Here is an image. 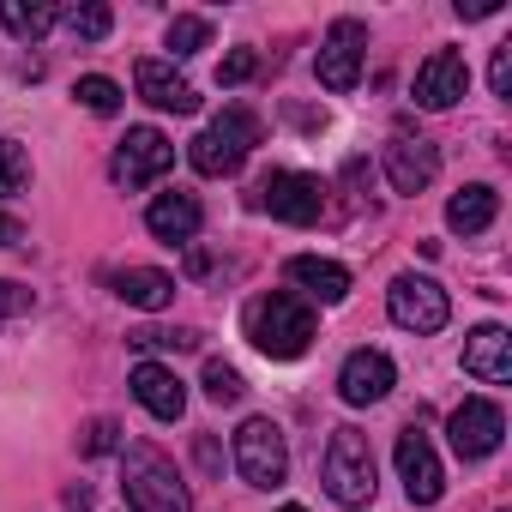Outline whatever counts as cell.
Instances as JSON below:
<instances>
[{"label": "cell", "mask_w": 512, "mask_h": 512, "mask_svg": "<svg viewBox=\"0 0 512 512\" xmlns=\"http://www.w3.org/2000/svg\"><path fill=\"white\" fill-rule=\"evenodd\" d=\"M278 512H308V506H278Z\"/></svg>", "instance_id": "cell-37"}, {"label": "cell", "mask_w": 512, "mask_h": 512, "mask_svg": "<svg viewBox=\"0 0 512 512\" xmlns=\"http://www.w3.org/2000/svg\"><path fill=\"white\" fill-rule=\"evenodd\" d=\"M133 398H139L157 422H181V410H187V386H181V374L163 368V362H139V368H133Z\"/></svg>", "instance_id": "cell-15"}, {"label": "cell", "mask_w": 512, "mask_h": 512, "mask_svg": "<svg viewBox=\"0 0 512 512\" xmlns=\"http://www.w3.org/2000/svg\"><path fill=\"white\" fill-rule=\"evenodd\" d=\"M19 235H25V229H19V217H0V247H13Z\"/></svg>", "instance_id": "cell-35"}, {"label": "cell", "mask_w": 512, "mask_h": 512, "mask_svg": "<svg viewBox=\"0 0 512 512\" xmlns=\"http://www.w3.org/2000/svg\"><path fill=\"white\" fill-rule=\"evenodd\" d=\"M241 392L247 386H241V374L229 362H205V398L211 404H241Z\"/></svg>", "instance_id": "cell-27"}, {"label": "cell", "mask_w": 512, "mask_h": 512, "mask_svg": "<svg viewBox=\"0 0 512 512\" xmlns=\"http://www.w3.org/2000/svg\"><path fill=\"white\" fill-rule=\"evenodd\" d=\"M253 73H260V55H253V49H235V55H223V67H217V85H247Z\"/></svg>", "instance_id": "cell-30"}, {"label": "cell", "mask_w": 512, "mask_h": 512, "mask_svg": "<svg viewBox=\"0 0 512 512\" xmlns=\"http://www.w3.org/2000/svg\"><path fill=\"white\" fill-rule=\"evenodd\" d=\"M67 19V31L73 37H85V43H103L109 37V25H115V13L103 7V0H91V7H73V13H61Z\"/></svg>", "instance_id": "cell-26"}, {"label": "cell", "mask_w": 512, "mask_h": 512, "mask_svg": "<svg viewBox=\"0 0 512 512\" xmlns=\"http://www.w3.org/2000/svg\"><path fill=\"white\" fill-rule=\"evenodd\" d=\"M500 13V0H458V19H488Z\"/></svg>", "instance_id": "cell-34"}, {"label": "cell", "mask_w": 512, "mask_h": 512, "mask_svg": "<svg viewBox=\"0 0 512 512\" xmlns=\"http://www.w3.org/2000/svg\"><path fill=\"white\" fill-rule=\"evenodd\" d=\"M386 314H392V326H404V332L428 338V332H440V326L452 320V302H446V290H440L434 278L404 272V278L386 290Z\"/></svg>", "instance_id": "cell-7"}, {"label": "cell", "mask_w": 512, "mask_h": 512, "mask_svg": "<svg viewBox=\"0 0 512 512\" xmlns=\"http://www.w3.org/2000/svg\"><path fill=\"white\" fill-rule=\"evenodd\" d=\"M235 470L247 476V488H284L290 446H284V428L272 416H247L235 428Z\"/></svg>", "instance_id": "cell-5"}, {"label": "cell", "mask_w": 512, "mask_h": 512, "mask_svg": "<svg viewBox=\"0 0 512 512\" xmlns=\"http://www.w3.org/2000/svg\"><path fill=\"white\" fill-rule=\"evenodd\" d=\"M25 181H31V157H25V145H19V139H0V199H13Z\"/></svg>", "instance_id": "cell-25"}, {"label": "cell", "mask_w": 512, "mask_h": 512, "mask_svg": "<svg viewBox=\"0 0 512 512\" xmlns=\"http://www.w3.org/2000/svg\"><path fill=\"white\" fill-rule=\"evenodd\" d=\"M193 458H199V470H223V452H217V440H211V434H199V440H193Z\"/></svg>", "instance_id": "cell-33"}, {"label": "cell", "mask_w": 512, "mask_h": 512, "mask_svg": "<svg viewBox=\"0 0 512 512\" xmlns=\"http://www.w3.org/2000/svg\"><path fill=\"white\" fill-rule=\"evenodd\" d=\"M290 284H302L314 302H326V308H338L344 296H350V272L338 266V260H320V253H296L290 260Z\"/></svg>", "instance_id": "cell-19"}, {"label": "cell", "mask_w": 512, "mask_h": 512, "mask_svg": "<svg viewBox=\"0 0 512 512\" xmlns=\"http://www.w3.org/2000/svg\"><path fill=\"white\" fill-rule=\"evenodd\" d=\"M169 163H175V145L157 127H127V139H121V151H115L109 169H115L121 187H151Z\"/></svg>", "instance_id": "cell-10"}, {"label": "cell", "mask_w": 512, "mask_h": 512, "mask_svg": "<svg viewBox=\"0 0 512 512\" xmlns=\"http://www.w3.org/2000/svg\"><path fill=\"white\" fill-rule=\"evenodd\" d=\"M500 512H506V506H500Z\"/></svg>", "instance_id": "cell-38"}, {"label": "cell", "mask_w": 512, "mask_h": 512, "mask_svg": "<svg viewBox=\"0 0 512 512\" xmlns=\"http://www.w3.org/2000/svg\"><path fill=\"white\" fill-rule=\"evenodd\" d=\"M326 494L338 506H368L374 500V446L362 428H332L326 446Z\"/></svg>", "instance_id": "cell-4"}, {"label": "cell", "mask_w": 512, "mask_h": 512, "mask_svg": "<svg viewBox=\"0 0 512 512\" xmlns=\"http://www.w3.org/2000/svg\"><path fill=\"white\" fill-rule=\"evenodd\" d=\"M398 482H404V494L416 500V506H434L440 494H446V470H440V458H434V446H428V434H416V428H404L398 434Z\"/></svg>", "instance_id": "cell-11"}, {"label": "cell", "mask_w": 512, "mask_h": 512, "mask_svg": "<svg viewBox=\"0 0 512 512\" xmlns=\"http://www.w3.org/2000/svg\"><path fill=\"white\" fill-rule=\"evenodd\" d=\"M464 374H476L488 386L512 380V338H506V326H476L464 338Z\"/></svg>", "instance_id": "cell-17"}, {"label": "cell", "mask_w": 512, "mask_h": 512, "mask_svg": "<svg viewBox=\"0 0 512 512\" xmlns=\"http://www.w3.org/2000/svg\"><path fill=\"white\" fill-rule=\"evenodd\" d=\"M488 85H494V97H512V43L494 49V61H488Z\"/></svg>", "instance_id": "cell-31"}, {"label": "cell", "mask_w": 512, "mask_h": 512, "mask_svg": "<svg viewBox=\"0 0 512 512\" xmlns=\"http://www.w3.org/2000/svg\"><path fill=\"white\" fill-rule=\"evenodd\" d=\"M260 211H272L278 223L308 229V223H320V211H326V187H320V175H302V169H272V175L260 181Z\"/></svg>", "instance_id": "cell-6"}, {"label": "cell", "mask_w": 512, "mask_h": 512, "mask_svg": "<svg viewBox=\"0 0 512 512\" xmlns=\"http://www.w3.org/2000/svg\"><path fill=\"white\" fill-rule=\"evenodd\" d=\"M127 344H133V350H193V344H199V332H181V326H175V332L145 326V332H133Z\"/></svg>", "instance_id": "cell-28"}, {"label": "cell", "mask_w": 512, "mask_h": 512, "mask_svg": "<svg viewBox=\"0 0 512 512\" xmlns=\"http://www.w3.org/2000/svg\"><path fill=\"white\" fill-rule=\"evenodd\" d=\"M55 19H61V7H49V0H0V25H7L19 43H37Z\"/></svg>", "instance_id": "cell-22"}, {"label": "cell", "mask_w": 512, "mask_h": 512, "mask_svg": "<svg viewBox=\"0 0 512 512\" xmlns=\"http://www.w3.org/2000/svg\"><path fill=\"white\" fill-rule=\"evenodd\" d=\"M145 223H151V235H157V241H193V235H199V223H205V211H199V199H193V193H157V199H151V211H145Z\"/></svg>", "instance_id": "cell-18"}, {"label": "cell", "mask_w": 512, "mask_h": 512, "mask_svg": "<svg viewBox=\"0 0 512 512\" xmlns=\"http://www.w3.org/2000/svg\"><path fill=\"white\" fill-rule=\"evenodd\" d=\"M500 434H506V416H500V404H488V398H464V404L446 416V440H452V452H458L464 464L488 458V452L500 446Z\"/></svg>", "instance_id": "cell-9"}, {"label": "cell", "mask_w": 512, "mask_h": 512, "mask_svg": "<svg viewBox=\"0 0 512 512\" xmlns=\"http://www.w3.org/2000/svg\"><path fill=\"white\" fill-rule=\"evenodd\" d=\"M434 175H440V151L428 139H392L386 145V181H392V193H422Z\"/></svg>", "instance_id": "cell-14"}, {"label": "cell", "mask_w": 512, "mask_h": 512, "mask_svg": "<svg viewBox=\"0 0 512 512\" xmlns=\"http://www.w3.org/2000/svg\"><path fill=\"white\" fill-rule=\"evenodd\" d=\"M253 145H260V115L235 103V109H223V115L187 145V163H193L199 175H235Z\"/></svg>", "instance_id": "cell-3"}, {"label": "cell", "mask_w": 512, "mask_h": 512, "mask_svg": "<svg viewBox=\"0 0 512 512\" xmlns=\"http://www.w3.org/2000/svg\"><path fill=\"white\" fill-rule=\"evenodd\" d=\"M115 296L139 314H157V308L175 302V278L157 272V266H127V272H115Z\"/></svg>", "instance_id": "cell-20"}, {"label": "cell", "mask_w": 512, "mask_h": 512, "mask_svg": "<svg viewBox=\"0 0 512 512\" xmlns=\"http://www.w3.org/2000/svg\"><path fill=\"white\" fill-rule=\"evenodd\" d=\"M121 494L133 512H193V494L181 482V470L157 452V446H121Z\"/></svg>", "instance_id": "cell-2"}, {"label": "cell", "mask_w": 512, "mask_h": 512, "mask_svg": "<svg viewBox=\"0 0 512 512\" xmlns=\"http://www.w3.org/2000/svg\"><path fill=\"white\" fill-rule=\"evenodd\" d=\"M494 211H500V193H494L488 181H470V187H458V193H452L446 223H452L458 235H482V229L494 223Z\"/></svg>", "instance_id": "cell-21"}, {"label": "cell", "mask_w": 512, "mask_h": 512, "mask_svg": "<svg viewBox=\"0 0 512 512\" xmlns=\"http://www.w3.org/2000/svg\"><path fill=\"white\" fill-rule=\"evenodd\" d=\"M139 97L151 103V109H163V115H193L199 109V91L169 67V61H139Z\"/></svg>", "instance_id": "cell-16"}, {"label": "cell", "mask_w": 512, "mask_h": 512, "mask_svg": "<svg viewBox=\"0 0 512 512\" xmlns=\"http://www.w3.org/2000/svg\"><path fill=\"white\" fill-rule=\"evenodd\" d=\"M392 380H398V368H392L386 350H350L344 368H338V392H344V404H356V410L380 404V398L392 392Z\"/></svg>", "instance_id": "cell-12"}, {"label": "cell", "mask_w": 512, "mask_h": 512, "mask_svg": "<svg viewBox=\"0 0 512 512\" xmlns=\"http://www.w3.org/2000/svg\"><path fill=\"white\" fill-rule=\"evenodd\" d=\"M362 49H368V25H362V19H338V25L326 31L320 55H314L320 85H326V91H356V79H362Z\"/></svg>", "instance_id": "cell-8"}, {"label": "cell", "mask_w": 512, "mask_h": 512, "mask_svg": "<svg viewBox=\"0 0 512 512\" xmlns=\"http://www.w3.org/2000/svg\"><path fill=\"white\" fill-rule=\"evenodd\" d=\"M247 338H253V350L272 356V362H296V356H308V344L320 338V320H314V308H308L302 296L272 290V296H260V302H247Z\"/></svg>", "instance_id": "cell-1"}, {"label": "cell", "mask_w": 512, "mask_h": 512, "mask_svg": "<svg viewBox=\"0 0 512 512\" xmlns=\"http://www.w3.org/2000/svg\"><path fill=\"white\" fill-rule=\"evenodd\" d=\"M464 91H470V67H464L458 49H434V55L416 67V103H422V109H452Z\"/></svg>", "instance_id": "cell-13"}, {"label": "cell", "mask_w": 512, "mask_h": 512, "mask_svg": "<svg viewBox=\"0 0 512 512\" xmlns=\"http://www.w3.org/2000/svg\"><path fill=\"white\" fill-rule=\"evenodd\" d=\"M19 314H31V290H19V284L0 278V320H19Z\"/></svg>", "instance_id": "cell-32"}, {"label": "cell", "mask_w": 512, "mask_h": 512, "mask_svg": "<svg viewBox=\"0 0 512 512\" xmlns=\"http://www.w3.org/2000/svg\"><path fill=\"white\" fill-rule=\"evenodd\" d=\"M79 446H85V458H103V452H121V428H115L109 416H97V422L85 428V440H79Z\"/></svg>", "instance_id": "cell-29"}, {"label": "cell", "mask_w": 512, "mask_h": 512, "mask_svg": "<svg viewBox=\"0 0 512 512\" xmlns=\"http://www.w3.org/2000/svg\"><path fill=\"white\" fill-rule=\"evenodd\" d=\"M91 506V488H67V512H85Z\"/></svg>", "instance_id": "cell-36"}, {"label": "cell", "mask_w": 512, "mask_h": 512, "mask_svg": "<svg viewBox=\"0 0 512 512\" xmlns=\"http://www.w3.org/2000/svg\"><path fill=\"white\" fill-rule=\"evenodd\" d=\"M205 43H211V19H199V13L169 19V55H199Z\"/></svg>", "instance_id": "cell-23"}, {"label": "cell", "mask_w": 512, "mask_h": 512, "mask_svg": "<svg viewBox=\"0 0 512 512\" xmlns=\"http://www.w3.org/2000/svg\"><path fill=\"white\" fill-rule=\"evenodd\" d=\"M73 97H79L91 115H115V109H121V85H115V79H103V73H85V79L73 85Z\"/></svg>", "instance_id": "cell-24"}]
</instances>
